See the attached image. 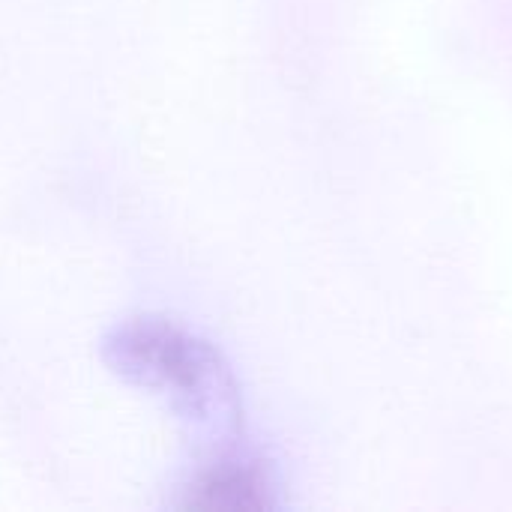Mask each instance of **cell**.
Wrapping results in <instances>:
<instances>
[{"label": "cell", "mask_w": 512, "mask_h": 512, "mask_svg": "<svg viewBox=\"0 0 512 512\" xmlns=\"http://www.w3.org/2000/svg\"><path fill=\"white\" fill-rule=\"evenodd\" d=\"M105 357L114 372L159 396L192 426L216 435L240 429L237 381L222 354L195 333L162 318H135L108 336Z\"/></svg>", "instance_id": "1"}]
</instances>
